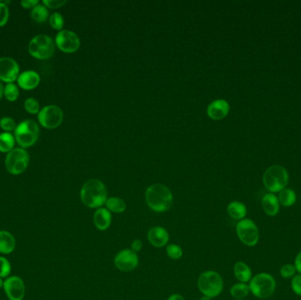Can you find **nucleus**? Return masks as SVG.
I'll return each instance as SVG.
<instances>
[{
    "label": "nucleus",
    "instance_id": "13",
    "mask_svg": "<svg viewBox=\"0 0 301 300\" xmlns=\"http://www.w3.org/2000/svg\"><path fill=\"white\" fill-rule=\"evenodd\" d=\"M20 75V66L14 59L7 57L0 58V81L13 83Z\"/></svg>",
    "mask_w": 301,
    "mask_h": 300
},
{
    "label": "nucleus",
    "instance_id": "22",
    "mask_svg": "<svg viewBox=\"0 0 301 300\" xmlns=\"http://www.w3.org/2000/svg\"><path fill=\"white\" fill-rule=\"evenodd\" d=\"M226 210H227L228 215L233 219L238 220V221L244 219L246 217V213H247L246 205L244 203L238 202V201H234V202L229 203Z\"/></svg>",
    "mask_w": 301,
    "mask_h": 300
},
{
    "label": "nucleus",
    "instance_id": "5",
    "mask_svg": "<svg viewBox=\"0 0 301 300\" xmlns=\"http://www.w3.org/2000/svg\"><path fill=\"white\" fill-rule=\"evenodd\" d=\"M28 52L37 59H49L55 53V43L51 37L47 34H38L29 42Z\"/></svg>",
    "mask_w": 301,
    "mask_h": 300
},
{
    "label": "nucleus",
    "instance_id": "16",
    "mask_svg": "<svg viewBox=\"0 0 301 300\" xmlns=\"http://www.w3.org/2000/svg\"><path fill=\"white\" fill-rule=\"evenodd\" d=\"M230 106L226 100L219 99L214 100L207 108V115L213 120H221L228 115Z\"/></svg>",
    "mask_w": 301,
    "mask_h": 300
},
{
    "label": "nucleus",
    "instance_id": "36",
    "mask_svg": "<svg viewBox=\"0 0 301 300\" xmlns=\"http://www.w3.org/2000/svg\"><path fill=\"white\" fill-rule=\"evenodd\" d=\"M67 3L66 0H43V5L50 9H58Z\"/></svg>",
    "mask_w": 301,
    "mask_h": 300
},
{
    "label": "nucleus",
    "instance_id": "3",
    "mask_svg": "<svg viewBox=\"0 0 301 300\" xmlns=\"http://www.w3.org/2000/svg\"><path fill=\"white\" fill-rule=\"evenodd\" d=\"M198 290L206 297H218L224 289L222 276L214 270H207L202 273L198 279Z\"/></svg>",
    "mask_w": 301,
    "mask_h": 300
},
{
    "label": "nucleus",
    "instance_id": "19",
    "mask_svg": "<svg viewBox=\"0 0 301 300\" xmlns=\"http://www.w3.org/2000/svg\"><path fill=\"white\" fill-rule=\"evenodd\" d=\"M262 206L264 213L270 217H274L279 213V202L277 197L272 193H269L262 197Z\"/></svg>",
    "mask_w": 301,
    "mask_h": 300
},
{
    "label": "nucleus",
    "instance_id": "9",
    "mask_svg": "<svg viewBox=\"0 0 301 300\" xmlns=\"http://www.w3.org/2000/svg\"><path fill=\"white\" fill-rule=\"evenodd\" d=\"M236 234L239 240L247 246L257 245L260 238L256 223L250 218H244L236 224Z\"/></svg>",
    "mask_w": 301,
    "mask_h": 300
},
{
    "label": "nucleus",
    "instance_id": "31",
    "mask_svg": "<svg viewBox=\"0 0 301 300\" xmlns=\"http://www.w3.org/2000/svg\"><path fill=\"white\" fill-rule=\"evenodd\" d=\"M49 24L56 30L61 31L64 24V17L59 12H54L49 16Z\"/></svg>",
    "mask_w": 301,
    "mask_h": 300
},
{
    "label": "nucleus",
    "instance_id": "10",
    "mask_svg": "<svg viewBox=\"0 0 301 300\" xmlns=\"http://www.w3.org/2000/svg\"><path fill=\"white\" fill-rule=\"evenodd\" d=\"M64 119V113L62 109L56 105H49L40 110L38 120L40 125L45 129H56L61 125Z\"/></svg>",
    "mask_w": 301,
    "mask_h": 300
},
{
    "label": "nucleus",
    "instance_id": "4",
    "mask_svg": "<svg viewBox=\"0 0 301 300\" xmlns=\"http://www.w3.org/2000/svg\"><path fill=\"white\" fill-rule=\"evenodd\" d=\"M250 292L256 297L266 299L271 297L276 291L277 284L273 276L267 273H260L253 276L250 282Z\"/></svg>",
    "mask_w": 301,
    "mask_h": 300
},
{
    "label": "nucleus",
    "instance_id": "26",
    "mask_svg": "<svg viewBox=\"0 0 301 300\" xmlns=\"http://www.w3.org/2000/svg\"><path fill=\"white\" fill-rule=\"evenodd\" d=\"M250 285L244 283L235 284L230 289V294L235 299H242L250 294Z\"/></svg>",
    "mask_w": 301,
    "mask_h": 300
},
{
    "label": "nucleus",
    "instance_id": "32",
    "mask_svg": "<svg viewBox=\"0 0 301 300\" xmlns=\"http://www.w3.org/2000/svg\"><path fill=\"white\" fill-rule=\"evenodd\" d=\"M296 272H297V270H296L295 266L293 264H285L280 269L281 276L285 279L292 278L295 276Z\"/></svg>",
    "mask_w": 301,
    "mask_h": 300
},
{
    "label": "nucleus",
    "instance_id": "41",
    "mask_svg": "<svg viewBox=\"0 0 301 300\" xmlns=\"http://www.w3.org/2000/svg\"><path fill=\"white\" fill-rule=\"evenodd\" d=\"M167 300H185V298L180 294L171 295L170 297H168Z\"/></svg>",
    "mask_w": 301,
    "mask_h": 300
},
{
    "label": "nucleus",
    "instance_id": "18",
    "mask_svg": "<svg viewBox=\"0 0 301 300\" xmlns=\"http://www.w3.org/2000/svg\"><path fill=\"white\" fill-rule=\"evenodd\" d=\"M94 224L98 230L104 232L107 231L111 225L112 223V214L107 208L100 207L96 209L94 214Z\"/></svg>",
    "mask_w": 301,
    "mask_h": 300
},
{
    "label": "nucleus",
    "instance_id": "17",
    "mask_svg": "<svg viewBox=\"0 0 301 300\" xmlns=\"http://www.w3.org/2000/svg\"><path fill=\"white\" fill-rule=\"evenodd\" d=\"M18 85L24 90H33L39 85L41 78L38 73L34 70H26L20 73L18 79Z\"/></svg>",
    "mask_w": 301,
    "mask_h": 300
},
{
    "label": "nucleus",
    "instance_id": "12",
    "mask_svg": "<svg viewBox=\"0 0 301 300\" xmlns=\"http://www.w3.org/2000/svg\"><path fill=\"white\" fill-rule=\"evenodd\" d=\"M56 45L65 53L76 52L80 47V39L76 33L70 30H61L56 37Z\"/></svg>",
    "mask_w": 301,
    "mask_h": 300
},
{
    "label": "nucleus",
    "instance_id": "15",
    "mask_svg": "<svg viewBox=\"0 0 301 300\" xmlns=\"http://www.w3.org/2000/svg\"><path fill=\"white\" fill-rule=\"evenodd\" d=\"M147 239L151 244L155 248H163L169 241V234L167 229L162 226H154L148 231Z\"/></svg>",
    "mask_w": 301,
    "mask_h": 300
},
{
    "label": "nucleus",
    "instance_id": "37",
    "mask_svg": "<svg viewBox=\"0 0 301 300\" xmlns=\"http://www.w3.org/2000/svg\"><path fill=\"white\" fill-rule=\"evenodd\" d=\"M292 289L293 292L298 296H301V275H296L292 277Z\"/></svg>",
    "mask_w": 301,
    "mask_h": 300
},
{
    "label": "nucleus",
    "instance_id": "27",
    "mask_svg": "<svg viewBox=\"0 0 301 300\" xmlns=\"http://www.w3.org/2000/svg\"><path fill=\"white\" fill-rule=\"evenodd\" d=\"M31 17L37 23H43L49 17V11L43 4L37 5L34 8L31 10Z\"/></svg>",
    "mask_w": 301,
    "mask_h": 300
},
{
    "label": "nucleus",
    "instance_id": "33",
    "mask_svg": "<svg viewBox=\"0 0 301 300\" xmlns=\"http://www.w3.org/2000/svg\"><path fill=\"white\" fill-rule=\"evenodd\" d=\"M0 127L6 132L15 131L16 125L15 121L11 117H3L0 119Z\"/></svg>",
    "mask_w": 301,
    "mask_h": 300
},
{
    "label": "nucleus",
    "instance_id": "14",
    "mask_svg": "<svg viewBox=\"0 0 301 300\" xmlns=\"http://www.w3.org/2000/svg\"><path fill=\"white\" fill-rule=\"evenodd\" d=\"M3 288L9 300H22L24 298V282L19 276L7 277L4 281Z\"/></svg>",
    "mask_w": 301,
    "mask_h": 300
},
{
    "label": "nucleus",
    "instance_id": "39",
    "mask_svg": "<svg viewBox=\"0 0 301 300\" xmlns=\"http://www.w3.org/2000/svg\"><path fill=\"white\" fill-rule=\"evenodd\" d=\"M143 249V242H142V240H134L131 243V249L132 251L135 252V253H138V252L141 251Z\"/></svg>",
    "mask_w": 301,
    "mask_h": 300
},
{
    "label": "nucleus",
    "instance_id": "25",
    "mask_svg": "<svg viewBox=\"0 0 301 300\" xmlns=\"http://www.w3.org/2000/svg\"><path fill=\"white\" fill-rule=\"evenodd\" d=\"M15 137L10 132L0 134V152H8L13 150L15 145Z\"/></svg>",
    "mask_w": 301,
    "mask_h": 300
},
{
    "label": "nucleus",
    "instance_id": "28",
    "mask_svg": "<svg viewBox=\"0 0 301 300\" xmlns=\"http://www.w3.org/2000/svg\"><path fill=\"white\" fill-rule=\"evenodd\" d=\"M4 95L9 101H15L20 96V90L15 84L9 83L4 87Z\"/></svg>",
    "mask_w": 301,
    "mask_h": 300
},
{
    "label": "nucleus",
    "instance_id": "45",
    "mask_svg": "<svg viewBox=\"0 0 301 300\" xmlns=\"http://www.w3.org/2000/svg\"><path fill=\"white\" fill-rule=\"evenodd\" d=\"M234 300H243V299H234Z\"/></svg>",
    "mask_w": 301,
    "mask_h": 300
},
{
    "label": "nucleus",
    "instance_id": "2",
    "mask_svg": "<svg viewBox=\"0 0 301 300\" xmlns=\"http://www.w3.org/2000/svg\"><path fill=\"white\" fill-rule=\"evenodd\" d=\"M80 199L90 209H99L105 204L108 199L106 185L100 180H89L81 188Z\"/></svg>",
    "mask_w": 301,
    "mask_h": 300
},
{
    "label": "nucleus",
    "instance_id": "40",
    "mask_svg": "<svg viewBox=\"0 0 301 300\" xmlns=\"http://www.w3.org/2000/svg\"><path fill=\"white\" fill-rule=\"evenodd\" d=\"M294 266H295L296 270L301 275V251L296 256Z\"/></svg>",
    "mask_w": 301,
    "mask_h": 300
},
{
    "label": "nucleus",
    "instance_id": "44",
    "mask_svg": "<svg viewBox=\"0 0 301 300\" xmlns=\"http://www.w3.org/2000/svg\"><path fill=\"white\" fill-rule=\"evenodd\" d=\"M3 286H4L3 280H2V279H1V277H0V289L3 288Z\"/></svg>",
    "mask_w": 301,
    "mask_h": 300
},
{
    "label": "nucleus",
    "instance_id": "11",
    "mask_svg": "<svg viewBox=\"0 0 301 300\" xmlns=\"http://www.w3.org/2000/svg\"><path fill=\"white\" fill-rule=\"evenodd\" d=\"M139 260L137 253L131 249H122L114 258V264L117 270L122 272H131L138 266Z\"/></svg>",
    "mask_w": 301,
    "mask_h": 300
},
{
    "label": "nucleus",
    "instance_id": "8",
    "mask_svg": "<svg viewBox=\"0 0 301 300\" xmlns=\"http://www.w3.org/2000/svg\"><path fill=\"white\" fill-rule=\"evenodd\" d=\"M29 156L25 149L15 148L8 152L6 157V168L11 174L18 175L27 169Z\"/></svg>",
    "mask_w": 301,
    "mask_h": 300
},
{
    "label": "nucleus",
    "instance_id": "23",
    "mask_svg": "<svg viewBox=\"0 0 301 300\" xmlns=\"http://www.w3.org/2000/svg\"><path fill=\"white\" fill-rule=\"evenodd\" d=\"M107 209L110 210V213H125L127 208V205L125 201L120 197H109L105 203Z\"/></svg>",
    "mask_w": 301,
    "mask_h": 300
},
{
    "label": "nucleus",
    "instance_id": "1",
    "mask_svg": "<svg viewBox=\"0 0 301 300\" xmlns=\"http://www.w3.org/2000/svg\"><path fill=\"white\" fill-rule=\"evenodd\" d=\"M146 201L150 209L155 213H166L173 205V197L167 186L155 183L146 191Z\"/></svg>",
    "mask_w": 301,
    "mask_h": 300
},
{
    "label": "nucleus",
    "instance_id": "34",
    "mask_svg": "<svg viewBox=\"0 0 301 300\" xmlns=\"http://www.w3.org/2000/svg\"><path fill=\"white\" fill-rule=\"evenodd\" d=\"M11 272V264L6 258L0 256V277L7 278Z\"/></svg>",
    "mask_w": 301,
    "mask_h": 300
},
{
    "label": "nucleus",
    "instance_id": "30",
    "mask_svg": "<svg viewBox=\"0 0 301 300\" xmlns=\"http://www.w3.org/2000/svg\"><path fill=\"white\" fill-rule=\"evenodd\" d=\"M24 108L27 112L31 115H37L40 112V105L38 100L34 98H28L25 100Z\"/></svg>",
    "mask_w": 301,
    "mask_h": 300
},
{
    "label": "nucleus",
    "instance_id": "29",
    "mask_svg": "<svg viewBox=\"0 0 301 300\" xmlns=\"http://www.w3.org/2000/svg\"><path fill=\"white\" fill-rule=\"evenodd\" d=\"M166 251H167V256L172 260H179L183 257V249L177 244H169L167 245Z\"/></svg>",
    "mask_w": 301,
    "mask_h": 300
},
{
    "label": "nucleus",
    "instance_id": "6",
    "mask_svg": "<svg viewBox=\"0 0 301 300\" xmlns=\"http://www.w3.org/2000/svg\"><path fill=\"white\" fill-rule=\"evenodd\" d=\"M39 133V127L36 121L25 120L17 125L14 131V137L22 148H28L37 142Z\"/></svg>",
    "mask_w": 301,
    "mask_h": 300
},
{
    "label": "nucleus",
    "instance_id": "35",
    "mask_svg": "<svg viewBox=\"0 0 301 300\" xmlns=\"http://www.w3.org/2000/svg\"><path fill=\"white\" fill-rule=\"evenodd\" d=\"M9 9L4 2H0V27H3L8 22Z\"/></svg>",
    "mask_w": 301,
    "mask_h": 300
},
{
    "label": "nucleus",
    "instance_id": "43",
    "mask_svg": "<svg viewBox=\"0 0 301 300\" xmlns=\"http://www.w3.org/2000/svg\"><path fill=\"white\" fill-rule=\"evenodd\" d=\"M199 300H211V298L209 297H206V296H203Z\"/></svg>",
    "mask_w": 301,
    "mask_h": 300
},
{
    "label": "nucleus",
    "instance_id": "38",
    "mask_svg": "<svg viewBox=\"0 0 301 300\" xmlns=\"http://www.w3.org/2000/svg\"><path fill=\"white\" fill-rule=\"evenodd\" d=\"M39 4L38 0H23L21 2V5L25 9H33Z\"/></svg>",
    "mask_w": 301,
    "mask_h": 300
},
{
    "label": "nucleus",
    "instance_id": "7",
    "mask_svg": "<svg viewBox=\"0 0 301 300\" xmlns=\"http://www.w3.org/2000/svg\"><path fill=\"white\" fill-rule=\"evenodd\" d=\"M289 181L288 173L281 166H272L265 171L263 183L265 188L271 193H276L286 188Z\"/></svg>",
    "mask_w": 301,
    "mask_h": 300
},
{
    "label": "nucleus",
    "instance_id": "21",
    "mask_svg": "<svg viewBox=\"0 0 301 300\" xmlns=\"http://www.w3.org/2000/svg\"><path fill=\"white\" fill-rule=\"evenodd\" d=\"M15 249V239L6 231H0V253L9 255Z\"/></svg>",
    "mask_w": 301,
    "mask_h": 300
},
{
    "label": "nucleus",
    "instance_id": "24",
    "mask_svg": "<svg viewBox=\"0 0 301 300\" xmlns=\"http://www.w3.org/2000/svg\"><path fill=\"white\" fill-rule=\"evenodd\" d=\"M295 192L291 188H284L279 192V196L277 197L280 204L284 207L292 206L296 202Z\"/></svg>",
    "mask_w": 301,
    "mask_h": 300
},
{
    "label": "nucleus",
    "instance_id": "42",
    "mask_svg": "<svg viewBox=\"0 0 301 300\" xmlns=\"http://www.w3.org/2000/svg\"><path fill=\"white\" fill-rule=\"evenodd\" d=\"M3 95H4V86H3V85H2V83H1V81H0V100H1V99H2V97H3Z\"/></svg>",
    "mask_w": 301,
    "mask_h": 300
},
{
    "label": "nucleus",
    "instance_id": "20",
    "mask_svg": "<svg viewBox=\"0 0 301 300\" xmlns=\"http://www.w3.org/2000/svg\"><path fill=\"white\" fill-rule=\"evenodd\" d=\"M234 276L240 283L246 284L250 282V280L252 278L251 269L243 261H237L234 264Z\"/></svg>",
    "mask_w": 301,
    "mask_h": 300
}]
</instances>
